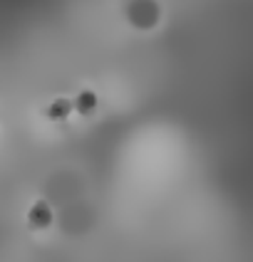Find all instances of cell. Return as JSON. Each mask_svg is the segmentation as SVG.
I'll return each instance as SVG.
<instances>
[{"instance_id": "1", "label": "cell", "mask_w": 253, "mask_h": 262, "mask_svg": "<svg viewBox=\"0 0 253 262\" xmlns=\"http://www.w3.org/2000/svg\"><path fill=\"white\" fill-rule=\"evenodd\" d=\"M127 17L137 28H151L159 20V8L154 0H132L127 5Z\"/></svg>"}, {"instance_id": "2", "label": "cell", "mask_w": 253, "mask_h": 262, "mask_svg": "<svg viewBox=\"0 0 253 262\" xmlns=\"http://www.w3.org/2000/svg\"><path fill=\"white\" fill-rule=\"evenodd\" d=\"M50 220H52V210H50V205L45 203V201H37V203L30 208L28 213V223L30 228H45V225H50Z\"/></svg>"}, {"instance_id": "3", "label": "cell", "mask_w": 253, "mask_h": 262, "mask_svg": "<svg viewBox=\"0 0 253 262\" xmlns=\"http://www.w3.org/2000/svg\"><path fill=\"white\" fill-rule=\"evenodd\" d=\"M72 109H74L72 102H67V99H55L50 106H45L43 114L50 119V121H62V119L70 117V112H72Z\"/></svg>"}, {"instance_id": "4", "label": "cell", "mask_w": 253, "mask_h": 262, "mask_svg": "<svg viewBox=\"0 0 253 262\" xmlns=\"http://www.w3.org/2000/svg\"><path fill=\"white\" fill-rule=\"evenodd\" d=\"M72 106L77 109V114H82V117H89V114L94 112V106H97V97H94V92H89V89L80 92V94L74 97Z\"/></svg>"}]
</instances>
